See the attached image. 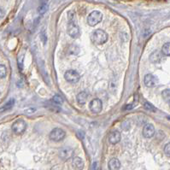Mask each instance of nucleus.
Listing matches in <instances>:
<instances>
[{
  "label": "nucleus",
  "instance_id": "f257e3e1",
  "mask_svg": "<svg viewBox=\"0 0 170 170\" xmlns=\"http://www.w3.org/2000/svg\"><path fill=\"white\" fill-rule=\"evenodd\" d=\"M67 32L69 34V36L73 39H77L79 36V28L75 21L74 13L70 11L68 13V24Z\"/></svg>",
  "mask_w": 170,
  "mask_h": 170
},
{
  "label": "nucleus",
  "instance_id": "f03ea898",
  "mask_svg": "<svg viewBox=\"0 0 170 170\" xmlns=\"http://www.w3.org/2000/svg\"><path fill=\"white\" fill-rule=\"evenodd\" d=\"M108 40V34L102 29H97L91 34V41L96 45H103Z\"/></svg>",
  "mask_w": 170,
  "mask_h": 170
},
{
  "label": "nucleus",
  "instance_id": "7ed1b4c3",
  "mask_svg": "<svg viewBox=\"0 0 170 170\" xmlns=\"http://www.w3.org/2000/svg\"><path fill=\"white\" fill-rule=\"evenodd\" d=\"M27 123L26 121L22 119L16 120L13 125H12V131L16 135H21L24 133V132L27 129Z\"/></svg>",
  "mask_w": 170,
  "mask_h": 170
},
{
  "label": "nucleus",
  "instance_id": "20e7f679",
  "mask_svg": "<svg viewBox=\"0 0 170 170\" xmlns=\"http://www.w3.org/2000/svg\"><path fill=\"white\" fill-rule=\"evenodd\" d=\"M103 19V14L98 10H94L92 11L87 17V23L91 26L94 27L97 24L100 22Z\"/></svg>",
  "mask_w": 170,
  "mask_h": 170
},
{
  "label": "nucleus",
  "instance_id": "39448f33",
  "mask_svg": "<svg viewBox=\"0 0 170 170\" xmlns=\"http://www.w3.org/2000/svg\"><path fill=\"white\" fill-rule=\"evenodd\" d=\"M66 136V133L65 131L62 130V128H54L53 130L51 131L49 134V137L52 141L59 142L62 141V139Z\"/></svg>",
  "mask_w": 170,
  "mask_h": 170
},
{
  "label": "nucleus",
  "instance_id": "423d86ee",
  "mask_svg": "<svg viewBox=\"0 0 170 170\" xmlns=\"http://www.w3.org/2000/svg\"><path fill=\"white\" fill-rule=\"evenodd\" d=\"M64 78L68 82L76 83L79 80L80 76L78 74V72H76L75 70H73V69H70V70L66 71V73L64 74Z\"/></svg>",
  "mask_w": 170,
  "mask_h": 170
},
{
  "label": "nucleus",
  "instance_id": "0eeeda50",
  "mask_svg": "<svg viewBox=\"0 0 170 170\" xmlns=\"http://www.w3.org/2000/svg\"><path fill=\"white\" fill-rule=\"evenodd\" d=\"M89 108L91 109V111L94 114H98L101 112L103 109V103L99 98H94L93 100H91L90 103V106Z\"/></svg>",
  "mask_w": 170,
  "mask_h": 170
},
{
  "label": "nucleus",
  "instance_id": "6e6552de",
  "mask_svg": "<svg viewBox=\"0 0 170 170\" xmlns=\"http://www.w3.org/2000/svg\"><path fill=\"white\" fill-rule=\"evenodd\" d=\"M74 155V150L70 147H63L59 151V157L62 161H67Z\"/></svg>",
  "mask_w": 170,
  "mask_h": 170
},
{
  "label": "nucleus",
  "instance_id": "1a4fd4ad",
  "mask_svg": "<svg viewBox=\"0 0 170 170\" xmlns=\"http://www.w3.org/2000/svg\"><path fill=\"white\" fill-rule=\"evenodd\" d=\"M145 85L147 87H154L158 84V79L153 74H146L144 79Z\"/></svg>",
  "mask_w": 170,
  "mask_h": 170
},
{
  "label": "nucleus",
  "instance_id": "9d476101",
  "mask_svg": "<svg viewBox=\"0 0 170 170\" xmlns=\"http://www.w3.org/2000/svg\"><path fill=\"white\" fill-rule=\"evenodd\" d=\"M155 134V127L152 124H146L143 128V136L150 139Z\"/></svg>",
  "mask_w": 170,
  "mask_h": 170
},
{
  "label": "nucleus",
  "instance_id": "9b49d317",
  "mask_svg": "<svg viewBox=\"0 0 170 170\" xmlns=\"http://www.w3.org/2000/svg\"><path fill=\"white\" fill-rule=\"evenodd\" d=\"M121 133L118 131H113L112 133H110L109 136V142L111 145H116L117 143L121 141Z\"/></svg>",
  "mask_w": 170,
  "mask_h": 170
},
{
  "label": "nucleus",
  "instance_id": "f8f14e48",
  "mask_svg": "<svg viewBox=\"0 0 170 170\" xmlns=\"http://www.w3.org/2000/svg\"><path fill=\"white\" fill-rule=\"evenodd\" d=\"M121 168V163L117 158H112L109 162V169L111 170H117Z\"/></svg>",
  "mask_w": 170,
  "mask_h": 170
},
{
  "label": "nucleus",
  "instance_id": "ddd939ff",
  "mask_svg": "<svg viewBox=\"0 0 170 170\" xmlns=\"http://www.w3.org/2000/svg\"><path fill=\"white\" fill-rule=\"evenodd\" d=\"M72 164L74 166V169H82L85 166V163L83 162V160L79 157H76L73 159V162H72Z\"/></svg>",
  "mask_w": 170,
  "mask_h": 170
},
{
  "label": "nucleus",
  "instance_id": "4468645a",
  "mask_svg": "<svg viewBox=\"0 0 170 170\" xmlns=\"http://www.w3.org/2000/svg\"><path fill=\"white\" fill-rule=\"evenodd\" d=\"M77 102L80 105H84L86 102V100H87V94L85 93V91H81V92H79V94L77 95Z\"/></svg>",
  "mask_w": 170,
  "mask_h": 170
},
{
  "label": "nucleus",
  "instance_id": "2eb2a0df",
  "mask_svg": "<svg viewBox=\"0 0 170 170\" xmlns=\"http://www.w3.org/2000/svg\"><path fill=\"white\" fill-rule=\"evenodd\" d=\"M14 105H15V99L11 98L10 100H9L8 102L6 103L3 107L0 108V112H4V111H6V110H9V109L13 108Z\"/></svg>",
  "mask_w": 170,
  "mask_h": 170
},
{
  "label": "nucleus",
  "instance_id": "dca6fc26",
  "mask_svg": "<svg viewBox=\"0 0 170 170\" xmlns=\"http://www.w3.org/2000/svg\"><path fill=\"white\" fill-rule=\"evenodd\" d=\"M150 60L153 63H157L161 61V55H160V52L157 51H154L151 54V57H150Z\"/></svg>",
  "mask_w": 170,
  "mask_h": 170
},
{
  "label": "nucleus",
  "instance_id": "f3484780",
  "mask_svg": "<svg viewBox=\"0 0 170 170\" xmlns=\"http://www.w3.org/2000/svg\"><path fill=\"white\" fill-rule=\"evenodd\" d=\"M162 52L163 54L167 56V57H169L170 56V44L168 42L163 45V48H162Z\"/></svg>",
  "mask_w": 170,
  "mask_h": 170
},
{
  "label": "nucleus",
  "instance_id": "a211bd4d",
  "mask_svg": "<svg viewBox=\"0 0 170 170\" xmlns=\"http://www.w3.org/2000/svg\"><path fill=\"white\" fill-rule=\"evenodd\" d=\"M48 10V4H40L38 8V12L40 15H44Z\"/></svg>",
  "mask_w": 170,
  "mask_h": 170
},
{
  "label": "nucleus",
  "instance_id": "6ab92c4d",
  "mask_svg": "<svg viewBox=\"0 0 170 170\" xmlns=\"http://www.w3.org/2000/svg\"><path fill=\"white\" fill-rule=\"evenodd\" d=\"M162 96L163 97V99L165 100V102H167L168 103H170V91L169 89H166L164 91L162 92Z\"/></svg>",
  "mask_w": 170,
  "mask_h": 170
},
{
  "label": "nucleus",
  "instance_id": "aec40b11",
  "mask_svg": "<svg viewBox=\"0 0 170 170\" xmlns=\"http://www.w3.org/2000/svg\"><path fill=\"white\" fill-rule=\"evenodd\" d=\"M52 101L56 104H62L63 103V98L60 95H55L52 97Z\"/></svg>",
  "mask_w": 170,
  "mask_h": 170
},
{
  "label": "nucleus",
  "instance_id": "412c9836",
  "mask_svg": "<svg viewBox=\"0 0 170 170\" xmlns=\"http://www.w3.org/2000/svg\"><path fill=\"white\" fill-rule=\"evenodd\" d=\"M7 75V68L4 65H0V78H4Z\"/></svg>",
  "mask_w": 170,
  "mask_h": 170
},
{
  "label": "nucleus",
  "instance_id": "4be33fe9",
  "mask_svg": "<svg viewBox=\"0 0 170 170\" xmlns=\"http://www.w3.org/2000/svg\"><path fill=\"white\" fill-rule=\"evenodd\" d=\"M144 107L147 110H150V111H154L155 112L157 110V109L155 108L151 103H150L148 102L144 103Z\"/></svg>",
  "mask_w": 170,
  "mask_h": 170
},
{
  "label": "nucleus",
  "instance_id": "5701e85b",
  "mask_svg": "<svg viewBox=\"0 0 170 170\" xmlns=\"http://www.w3.org/2000/svg\"><path fill=\"white\" fill-rule=\"evenodd\" d=\"M164 153L167 157H170V144L169 143H168V144L166 145V146H165Z\"/></svg>",
  "mask_w": 170,
  "mask_h": 170
},
{
  "label": "nucleus",
  "instance_id": "b1692460",
  "mask_svg": "<svg viewBox=\"0 0 170 170\" xmlns=\"http://www.w3.org/2000/svg\"><path fill=\"white\" fill-rule=\"evenodd\" d=\"M35 111H36V109L29 108V109H26V110H25V113H26V114H33V113H34Z\"/></svg>",
  "mask_w": 170,
  "mask_h": 170
},
{
  "label": "nucleus",
  "instance_id": "393cba45",
  "mask_svg": "<svg viewBox=\"0 0 170 170\" xmlns=\"http://www.w3.org/2000/svg\"><path fill=\"white\" fill-rule=\"evenodd\" d=\"M4 15H5V11L4 10V9L0 8V19H2L3 17L4 16Z\"/></svg>",
  "mask_w": 170,
  "mask_h": 170
},
{
  "label": "nucleus",
  "instance_id": "a878e982",
  "mask_svg": "<svg viewBox=\"0 0 170 170\" xmlns=\"http://www.w3.org/2000/svg\"><path fill=\"white\" fill-rule=\"evenodd\" d=\"M134 107V105H131V104H128V105H127L126 107L124 108V109L126 110H129V109H132Z\"/></svg>",
  "mask_w": 170,
  "mask_h": 170
},
{
  "label": "nucleus",
  "instance_id": "bb28decb",
  "mask_svg": "<svg viewBox=\"0 0 170 170\" xmlns=\"http://www.w3.org/2000/svg\"><path fill=\"white\" fill-rule=\"evenodd\" d=\"M49 0H40V4H47Z\"/></svg>",
  "mask_w": 170,
  "mask_h": 170
}]
</instances>
